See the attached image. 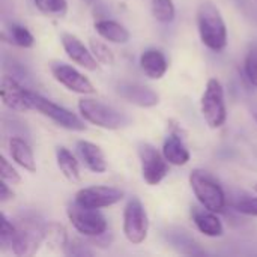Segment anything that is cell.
I'll return each instance as SVG.
<instances>
[{"mask_svg":"<svg viewBox=\"0 0 257 257\" xmlns=\"http://www.w3.org/2000/svg\"><path fill=\"white\" fill-rule=\"evenodd\" d=\"M197 29L202 42L212 51H223L227 45V27L220 9L203 0L197 8Z\"/></svg>","mask_w":257,"mask_h":257,"instance_id":"cell-1","label":"cell"},{"mask_svg":"<svg viewBox=\"0 0 257 257\" xmlns=\"http://www.w3.org/2000/svg\"><path fill=\"white\" fill-rule=\"evenodd\" d=\"M190 185L194 191V196L197 197L199 203L215 212H224L227 196L221 187V184L215 179V176L203 169H194L190 173Z\"/></svg>","mask_w":257,"mask_h":257,"instance_id":"cell-2","label":"cell"},{"mask_svg":"<svg viewBox=\"0 0 257 257\" xmlns=\"http://www.w3.org/2000/svg\"><path fill=\"white\" fill-rule=\"evenodd\" d=\"M17 235L11 251L15 256H32L44 242L45 223L36 214H20L17 218Z\"/></svg>","mask_w":257,"mask_h":257,"instance_id":"cell-3","label":"cell"},{"mask_svg":"<svg viewBox=\"0 0 257 257\" xmlns=\"http://www.w3.org/2000/svg\"><path fill=\"white\" fill-rule=\"evenodd\" d=\"M78 110L84 120L104 130H119L126 126L130 122L123 113L92 98H83L78 102Z\"/></svg>","mask_w":257,"mask_h":257,"instance_id":"cell-4","label":"cell"},{"mask_svg":"<svg viewBox=\"0 0 257 257\" xmlns=\"http://www.w3.org/2000/svg\"><path fill=\"white\" fill-rule=\"evenodd\" d=\"M202 116L209 128H220L227 119V110L224 102V89L217 78H211L206 83L205 92L200 101Z\"/></svg>","mask_w":257,"mask_h":257,"instance_id":"cell-5","label":"cell"},{"mask_svg":"<svg viewBox=\"0 0 257 257\" xmlns=\"http://www.w3.org/2000/svg\"><path fill=\"white\" fill-rule=\"evenodd\" d=\"M30 101H32L33 110H38L41 114L50 117L53 122H56L62 128H66L71 131H84L86 130L84 122L75 113L44 98L42 95H39L33 90H30Z\"/></svg>","mask_w":257,"mask_h":257,"instance_id":"cell-6","label":"cell"},{"mask_svg":"<svg viewBox=\"0 0 257 257\" xmlns=\"http://www.w3.org/2000/svg\"><path fill=\"white\" fill-rule=\"evenodd\" d=\"M66 214L71 224L84 236L93 238L107 232V220L98 209L86 208L74 202L68 206Z\"/></svg>","mask_w":257,"mask_h":257,"instance_id":"cell-7","label":"cell"},{"mask_svg":"<svg viewBox=\"0 0 257 257\" xmlns=\"http://www.w3.org/2000/svg\"><path fill=\"white\" fill-rule=\"evenodd\" d=\"M149 230V218L143 203L133 197L128 200L123 211V233L131 244H142Z\"/></svg>","mask_w":257,"mask_h":257,"instance_id":"cell-8","label":"cell"},{"mask_svg":"<svg viewBox=\"0 0 257 257\" xmlns=\"http://www.w3.org/2000/svg\"><path fill=\"white\" fill-rule=\"evenodd\" d=\"M139 157L143 179L149 185H158L169 175V161L164 158L163 154L157 151L155 146L149 143H142L139 146Z\"/></svg>","mask_w":257,"mask_h":257,"instance_id":"cell-9","label":"cell"},{"mask_svg":"<svg viewBox=\"0 0 257 257\" xmlns=\"http://www.w3.org/2000/svg\"><path fill=\"white\" fill-rule=\"evenodd\" d=\"M123 199V191L114 187H104V185H95L81 188L75 194V203L93 208V209H102L107 206H111Z\"/></svg>","mask_w":257,"mask_h":257,"instance_id":"cell-10","label":"cell"},{"mask_svg":"<svg viewBox=\"0 0 257 257\" xmlns=\"http://www.w3.org/2000/svg\"><path fill=\"white\" fill-rule=\"evenodd\" d=\"M50 69H51V74L56 78V81H59L62 86H65L71 92L81 93V95H92L96 92V89L93 87L90 80L68 63L53 62L50 65Z\"/></svg>","mask_w":257,"mask_h":257,"instance_id":"cell-11","label":"cell"},{"mask_svg":"<svg viewBox=\"0 0 257 257\" xmlns=\"http://www.w3.org/2000/svg\"><path fill=\"white\" fill-rule=\"evenodd\" d=\"M2 101L14 111L24 113L33 110L30 101V90L26 89L21 81H18L12 75H5L2 78Z\"/></svg>","mask_w":257,"mask_h":257,"instance_id":"cell-12","label":"cell"},{"mask_svg":"<svg viewBox=\"0 0 257 257\" xmlns=\"http://www.w3.org/2000/svg\"><path fill=\"white\" fill-rule=\"evenodd\" d=\"M62 45L68 54V57L75 62L77 65L83 66L87 71H96L98 69V60L95 59L93 53L86 48V45L72 33H62L60 36Z\"/></svg>","mask_w":257,"mask_h":257,"instance_id":"cell-13","label":"cell"},{"mask_svg":"<svg viewBox=\"0 0 257 257\" xmlns=\"http://www.w3.org/2000/svg\"><path fill=\"white\" fill-rule=\"evenodd\" d=\"M117 93L126 99L128 102L143 107V108H151L158 105L160 102V95L143 84H137V83H123L117 87Z\"/></svg>","mask_w":257,"mask_h":257,"instance_id":"cell-14","label":"cell"},{"mask_svg":"<svg viewBox=\"0 0 257 257\" xmlns=\"http://www.w3.org/2000/svg\"><path fill=\"white\" fill-rule=\"evenodd\" d=\"M140 68L142 71L152 80H160L169 69V62L163 51L157 48L145 50L140 56Z\"/></svg>","mask_w":257,"mask_h":257,"instance_id":"cell-15","label":"cell"},{"mask_svg":"<svg viewBox=\"0 0 257 257\" xmlns=\"http://www.w3.org/2000/svg\"><path fill=\"white\" fill-rule=\"evenodd\" d=\"M77 151L86 167L93 173H104L107 170V161L104 158V154L99 146L95 143H90L87 140H78L77 142Z\"/></svg>","mask_w":257,"mask_h":257,"instance_id":"cell-16","label":"cell"},{"mask_svg":"<svg viewBox=\"0 0 257 257\" xmlns=\"http://www.w3.org/2000/svg\"><path fill=\"white\" fill-rule=\"evenodd\" d=\"M193 220H194L197 229L206 236L218 238V236H223V233H224L221 220L215 215V212H212L206 208H203V209L193 208Z\"/></svg>","mask_w":257,"mask_h":257,"instance_id":"cell-17","label":"cell"},{"mask_svg":"<svg viewBox=\"0 0 257 257\" xmlns=\"http://www.w3.org/2000/svg\"><path fill=\"white\" fill-rule=\"evenodd\" d=\"M164 158L173 166H185L190 161V152L179 134L172 133L163 145Z\"/></svg>","mask_w":257,"mask_h":257,"instance_id":"cell-18","label":"cell"},{"mask_svg":"<svg viewBox=\"0 0 257 257\" xmlns=\"http://www.w3.org/2000/svg\"><path fill=\"white\" fill-rule=\"evenodd\" d=\"M9 152L12 160L21 166L27 172H36V161L32 148L23 137H11L9 139Z\"/></svg>","mask_w":257,"mask_h":257,"instance_id":"cell-19","label":"cell"},{"mask_svg":"<svg viewBox=\"0 0 257 257\" xmlns=\"http://www.w3.org/2000/svg\"><path fill=\"white\" fill-rule=\"evenodd\" d=\"M95 30L101 38L113 44H125L130 41L128 29H125L120 23L114 20H108V18L98 20L95 23Z\"/></svg>","mask_w":257,"mask_h":257,"instance_id":"cell-20","label":"cell"},{"mask_svg":"<svg viewBox=\"0 0 257 257\" xmlns=\"http://www.w3.org/2000/svg\"><path fill=\"white\" fill-rule=\"evenodd\" d=\"M56 160H57V166H59L60 172L63 173V176L68 181H71L74 184H78L81 181L78 161L75 160V157L66 148L59 146L56 149Z\"/></svg>","mask_w":257,"mask_h":257,"instance_id":"cell-21","label":"cell"},{"mask_svg":"<svg viewBox=\"0 0 257 257\" xmlns=\"http://www.w3.org/2000/svg\"><path fill=\"white\" fill-rule=\"evenodd\" d=\"M167 241L175 247L178 251L185 254H203L197 242L184 230H170L167 233Z\"/></svg>","mask_w":257,"mask_h":257,"instance_id":"cell-22","label":"cell"},{"mask_svg":"<svg viewBox=\"0 0 257 257\" xmlns=\"http://www.w3.org/2000/svg\"><path fill=\"white\" fill-rule=\"evenodd\" d=\"M68 241L69 239H68L66 229L62 224H59L56 221L45 223V226H44V242H47L54 250H65Z\"/></svg>","mask_w":257,"mask_h":257,"instance_id":"cell-23","label":"cell"},{"mask_svg":"<svg viewBox=\"0 0 257 257\" xmlns=\"http://www.w3.org/2000/svg\"><path fill=\"white\" fill-rule=\"evenodd\" d=\"M8 33H9V41L11 44L17 45V47H21V48H30L33 47L35 44V38L33 35L29 32L27 27L21 26V24H11L9 29H8Z\"/></svg>","mask_w":257,"mask_h":257,"instance_id":"cell-24","label":"cell"},{"mask_svg":"<svg viewBox=\"0 0 257 257\" xmlns=\"http://www.w3.org/2000/svg\"><path fill=\"white\" fill-rule=\"evenodd\" d=\"M152 14L160 23H172L176 15L173 0H152Z\"/></svg>","mask_w":257,"mask_h":257,"instance_id":"cell-25","label":"cell"},{"mask_svg":"<svg viewBox=\"0 0 257 257\" xmlns=\"http://www.w3.org/2000/svg\"><path fill=\"white\" fill-rule=\"evenodd\" d=\"M36 9H39L42 14L50 17L62 18L68 12V2L66 0H33Z\"/></svg>","mask_w":257,"mask_h":257,"instance_id":"cell-26","label":"cell"},{"mask_svg":"<svg viewBox=\"0 0 257 257\" xmlns=\"http://www.w3.org/2000/svg\"><path fill=\"white\" fill-rule=\"evenodd\" d=\"M3 65H5V69L9 71V75H12L18 81H30L32 80L29 69L21 62H18L17 59L5 56L3 57Z\"/></svg>","mask_w":257,"mask_h":257,"instance_id":"cell-27","label":"cell"},{"mask_svg":"<svg viewBox=\"0 0 257 257\" xmlns=\"http://www.w3.org/2000/svg\"><path fill=\"white\" fill-rule=\"evenodd\" d=\"M90 51L93 53L95 59L102 65H113L114 63V54L111 50L101 41L90 39Z\"/></svg>","mask_w":257,"mask_h":257,"instance_id":"cell-28","label":"cell"},{"mask_svg":"<svg viewBox=\"0 0 257 257\" xmlns=\"http://www.w3.org/2000/svg\"><path fill=\"white\" fill-rule=\"evenodd\" d=\"M232 206L239 214L250 215V217H257V197H251V196L238 197L232 203Z\"/></svg>","mask_w":257,"mask_h":257,"instance_id":"cell-29","label":"cell"},{"mask_svg":"<svg viewBox=\"0 0 257 257\" xmlns=\"http://www.w3.org/2000/svg\"><path fill=\"white\" fill-rule=\"evenodd\" d=\"M244 71L248 81L257 87V45H253L244 60Z\"/></svg>","mask_w":257,"mask_h":257,"instance_id":"cell-30","label":"cell"},{"mask_svg":"<svg viewBox=\"0 0 257 257\" xmlns=\"http://www.w3.org/2000/svg\"><path fill=\"white\" fill-rule=\"evenodd\" d=\"M63 253L66 256H72V257H84V256H93V251L89 248V245L86 242H83L81 239H69Z\"/></svg>","mask_w":257,"mask_h":257,"instance_id":"cell-31","label":"cell"},{"mask_svg":"<svg viewBox=\"0 0 257 257\" xmlns=\"http://www.w3.org/2000/svg\"><path fill=\"white\" fill-rule=\"evenodd\" d=\"M0 175H2V179L12 184V185H17L21 182V178H20V173L12 167V164H9V161L2 157L0 158Z\"/></svg>","mask_w":257,"mask_h":257,"instance_id":"cell-32","label":"cell"},{"mask_svg":"<svg viewBox=\"0 0 257 257\" xmlns=\"http://www.w3.org/2000/svg\"><path fill=\"white\" fill-rule=\"evenodd\" d=\"M92 241H93V244H96L99 247H108L111 244V241H113V236H111L110 232H104V233H101L98 236H93Z\"/></svg>","mask_w":257,"mask_h":257,"instance_id":"cell-33","label":"cell"},{"mask_svg":"<svg viewBox=\"0 0 257 257\" xmlns=\"http://www.w3.org/2000/svg\"><path fill=\"white\" fill-rule=\"evenodd\" d=\"M12 197H14L12 190H9V187H8V184H6V181H2V184H0V202H2V203H5V202L11 200Z\"/></svg>","mask_w":257,"mask_h":257,"instance_id":"cell-34","label":"cell"},{"mask_svg":"<svg viewBox=\"0 0 257 257\" xmlns=\"http://www.w3.org/2000/svg\"><path fill=\"white\" fill-rule=\"evenodd\" d=\"M250 111H251V116L256 119V122H257V102H254V104H251V105H250Z\"/></svg>","mask_w":257,"mask_h":257,"instance_id":"cell-35","label":"cell"},{"mask_svg":"<svg viewBox=\"0 0 257 257\" xmlns=\"http://www.w3.org/2000/svg\"><path fill=\"white\" fill-rule=\"evenodd\" d=\"M83 2H84L86 5H95V3H96L98 0H83Z\"/></svg>","mask_w":257,"mask_h":257,"instance_id":"cell-36","label":"cell"},{"mask_svg":"<svg viewBox=\"0 0 257 257\" xmlns=\"http://www.w3.org/2000/svg\"><path fill=\"white\" fill-rule=\"evenodd\" d=\"M253 188H254V191H256V193H257V182H256V185H254Z\"/></svg>","mask_w":257,"mask_h":257,"instance_id":"cell-37","label":"cell"}]
</instances>
